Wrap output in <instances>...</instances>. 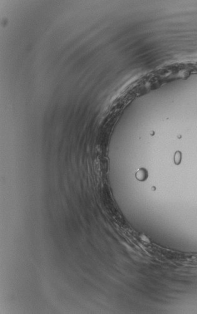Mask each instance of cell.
Wrapping results in <instances>:
<instances>
[{
    "instance_id": "6da1fadb",
    "label": "cell",
    "mask_w": 197,
    "mask_h": 314,
    "mask_svg": "<svg viewBox=\"0 0 197 314\" xmlns=\"http://www.w3.org/2000/svg\"><path fill=\"white\" fill-rule=\"evenodd\" d=\"M136 178L139 181H144L147 177V173L144 169H140L136 173Z\"/></svg>"
}]
</instances>
